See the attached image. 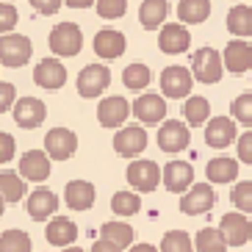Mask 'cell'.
<instances>
[{
	"mask_svg": "<svg viewBox=\"0 0 252 252\" xmlns=\"http://www.w3.org/2000/svg\"><path fill=\"white\" fill-rule=\"evenodd\" d=\"M191 72L200 83H219L224 72V56H219L214 47H200L191 56Z\"/></svg>",
	"mask_w": 252,
	"mask_h": 252,
	"instance_id": "obj_1",
	"label": "cell"
},
{
	"mask_svg": "<svg viewBox=\"0 0 252 252\" xmlns=\"http://www.w3.org/2000/svg\"><path fill=\"white\" fill-rule=\"evenodd\" d=\"M83 47V33L75 23H59L50 31V50L56 56H78Z\"/></svg>",
	"mask_w": 252,
	"mask_h": 252,
	"instance_id": "obj_2",
	"label": "cell"
},
{
	"mask_svg": "<svg viewBox=\"0 0 252 252\" xmlns=\"http://www.w3.org/2000/svg\"><path fill=\"white\" fill-rule=\"evenodd\" d=\"M161 178H163V172L158 169L156 161H144V158H139V161H130V166H127V183L133 186L136 191H141V194L153 191Z\"/></svg>",
	"mask_w": 252,
	"mask_h": 252,
	"instance_id": "obj_3",
	"label": "cell"
},
{
	"mask_svg": "<svg viewBox=\"0 0 252 252\" xmlns=\"http://www.w3.org/2000/svg\"><path fill=\"white\" fill-rule=\"evenodd\" d=\"M191 86H194L191 72H189L186 67L172 64V67H166L161 72V92L166 97H172V100H183V97H189Z\"/></svg>",
	"mask_w": 252,
	"mask_h": 252,
	"instance_id": "obj_4",
	"label": "cell"
},
{
	"mask_svg": "<svg viewBox=\"0 0 252 252\" xmlns=\"http://www.w3.org/2000/svg\"><path fill=\"white\" fill-rule=\"evenodd\" d=\"M111 83V72L105 64H89L78 75V94L81 97H97L103 94L105 86Z\"/></svg>",
	"mask_w": 252,
	"mask_h": 252,
	"instance_id": "obj_5",
	"label": "cell"
},
{
	"mask_svg": "<svg viewBox=\"0 0 252 252\" xmlns=\"http://www.w3.org/2000/svg\"><path fill=\"white\" fill-rule=\"evenodd\" d=\"M31 53H33L31 42L25 36H20V33H8V36L0 39V61H3V67H23V64H28Z\"/></svg>",
	"mask_w": 252,
	"mask_h": 252,
	"instance_id": "obj_6",
	"label": "cell"
},
{
	"mask_svg": "<svg viewBox=\"0 0 252 252\" xmlns=\"http://www.w3.org/2000/svg\"><path fill=\"white\" fill-rule=\"evenodd\" d=\"M216 205V194L208 183H197L191 186L189 191L180 197V211L189 216H197V214H208L211 208Z\"/></svg>",
	"mask_w": 252,
	"mask_h": 252,
	"instance_id": "obj_7",
	"label": "cell"
},
{
	"mask_svg": "<svg viewBox=\"0 0 252 252\" xmlns=\"http://www.w3.org/2000/svg\"><path fill=\"white\" fill-rule=\"evenodd\" d=\"M189 141H191V133L180 119H166L158 130V147L163 153H180L183 147H189Z\"/></svg>",
	"mask_w": 252,
	"mask_h": 252,
	"instance_id": "obj_8",
	"label": "cell"
},
{
	"mask_svg": "<svg viewBox=\"0 0 252 252\" xmlns=\"http://www.w3.org/2000/svg\"><path fill=\"white\" fill-rule=\"evenodd\" d=\"M144 147H147V130L139 125H127L114 136V150L122 158H136L139 153H144Z\"/></svg>",
	"mask_w": 252,
	"mask_h": 252,
	"instance_id": "obj_9",
	"label": "cell"
},
{
	"mask_svg": "<svg viewBox=\"0 0 252 252\" xmlns=\"http://www.w3.org/2000/svg\"><path fill=\"white\" fill-rule=\"evenodd\" d=\"M45 150L50 153L53 161H67V158L75 156V150H78V139H75V133L67 130V127H53L50 133L45 136Z\"/></svg>",
	"mask_w": 252,
	"mask_h": 252,
	"instance_id": "obj_10",
	"label": "cell"
},
{
	"mask_svg": "<svg viewBox=\"0 0 252 252\" xmlns=\"http://www.w3.org/2000/svg\"><path fill=\"white\" fill-rule=\"evenodd\" d=\"M219 230H222L224 241H227L230 247L247 244L250 236H252V224L244 214H224L222 219H219Z\"/></svg>",
	"mask_w": 252,
	"mask_h": 252,
	"instance_id": "obj_11",
	"label": "cell"
},
{
	"mask_svg": "<svg viewBox=\"0 0 252 252\" xmlns=\"http://www.w3.org/2000/svg\"><path fill=\"white\" fill-rule=\"evenodd\" d=\"M233 141H236V119H230V117L208 119V125H205V144L208 147L222 150L227 144H233Z\"/></svg>",
	"mask_w": 252,
	"mask_h": 252,
	"instance_id": "obj_12",
	"label": "cell"
},
{
	"mask_svg": "<svg viewBox=\"0 0 252 252\" xmlns=\"http://www.w3.org/2000/svg\"><path fill=\"white\" fill-rule=\"evenodd\" d=\"M20 175H23V180H33V183L47 180L50 178V156L39 153V150H28L20 158Z\"/></svg>",
	"mask_w": 252,
	"mask_h": 252,
	"instance_id": "obj_13",
	"label": "cell"
},
{
	"mask_svg": "<svg viewBox=\"0 0 252 252\" xmlns=\"http://www.w3.org/2000/svg\"><path fill=\"white\" fill-rule=\"evenodd\" d=\"M33 81L42 89H61L64 81H67V69L59 59H42L33 69Z\"/></svg>",
	"mask_w": 252,
	"mask_h": 252,
	"instance_id": "obj_14",
	"label": "cell"
},
{
	"mask_svg": "<svg viewBox=\"0 0 252 252\" xmlns=\"http://www.w3.org/2000/svg\"><path fill=\"white\" fill-rule=\"evenodd\" d=\"M45 114H47V108L39 97H23L14 105V122L20 127H39L45 122Z\"/></svg>",
	"mask_w": 252,
	"mask_h": 252,
	"instance_id": "obj_15",
	"label": "cell"
},
{
	"mask_svg": "<svg viewBox=\"0 0 252 252\" xmlns=\"http://www.w3.org/2000/svg\"><path fill=\"white\" fill-rule=\"evenodd\" d=\"M133 114L141 119V122H144V125H158V122L166 117V103H163L161 94H153V92H147V94L136 97Z\"/></svg>",
	"mask_w": 252,
	"mask_h": 252,
	"instance_id": "obj_16",
	"label": "cell"
},
{
	"mask_svg": "<svg viewBox=\"0 0 252 252\" xmlns=\"http://www.w3.org/2000/svg\"><path fill=\"white\" fill-rule=\"evenodd\" d=\"M133 111V105H127L125 97H105L103 103H100V108H97V119H100V125L103 127H117L122 125L127 119V114Z\"/></svg>",
	"mask_w": 252,
	"mask_h": 252,
	"instance_id": "obj_17",
	"label": "cell"
},
{
	"mask_svg": "<svg viewBox=\"0 0 252 252\" xmlns=\"http://www.w3.org/2000/svg\"><path fill=\"white\" fill-rule=\"evenodd\" d=\"M189 42H191V33L183 28V23L163 25L161 36H158V47H161V53H166V56H178V53H183L186 47H189Z\"/></svg>",
	"mask_w": 252,
	"mask_h": 252,
	"instance_id": "obj_18",
	"label": "cell"
},
{
	"mask_svg": "<svg viewBox=\"0 0 252 252\" xmlns=\"http://www.w3.org/2000/svg\"><path fill=\"white\" fill-rule=\"evenodd\" d=\"M194 183V169L186 161H169L163 166V186L175 194H183L186 189H191Z\"/></svg>",
	"mask_w": 252,
	"mask_h": 252,
	"instance_id": "obj_19",
	"label": "cell"
},
{
	"mask_svg": "<svg viewBox=\"0 0 252 252\" xmlns=\"http://www.w3.org/2000/svg\"><path fill=\"white\" fill-rule=\"evenodd\" d=\"M224 67L233 75L247 72L252 67V45L250 42H241V39L227 42V47H224Z\"/></svg>",
	"mask_w": 252,
	"mask_h": 252,
	"instance_id": "obj_20",
	"label": "cell"
},
{
	"mask_svg": "<svg viewBox=\"0 0 252 252\" xmlns=\"http://www.w3.org/2000/svg\"><path fill=\"white\" fill-rule=\"evenodd\" d=\"M94 53L100 56V59L111 61V59H119L122 53H125V36L119 33V31L114 28H103L94 33Z\"/></svg>",
	"mask_w": 252,
	"mask_h": 252,
	"instance_id": "obj_21",
	"label": "cell"
},
{
	"mask_svg": "<svg viewBox=\"0 0 252 252\" xmlns=\"http://www.w3.org/2000/svg\"><path fill=\"white\" fill-rule=\"evenodd\" d=\"M28 216L31 219H36V222H45L47 216L59 208V200H56V194L50 189H36L33 194H28Z\"/></svg>",
	"mask_w": 252,
	"mask_h": 252,
	"instance_id": "obj_22",
	"label": "cell"
},
{
	"mask_svg": "<svg viewBox=\"0 0 252 252\" xmlns=\"http://www.w3.org/2000/svg\"><path fill=\"white\" fill-rule=\"evenodd\" d=\"M64 197L72 211H89L94 205V186L89 180H72V183H67Z\"/></svg>",
	"mask_w": 252,
	"mask_h": 252,
	"instance_id": "obj_23",
	"label": "cell"
},
{
	"mask_svg": "<svg viewBox=\"0 0 252 252\" xmlns=\"http://www.w3.org/2000/svg\"><path fill=\"white\" fill-rule=\"evenodd\" d=\"M45 238L50 241V244L64 247V250H67L75 238H78V227H75L72 219H64V216H59V219H50V224L45 227Z\"/></svg>",
	"mask_w": 252,
	"mask_h": 252,
	"instance_id": "obj_24",
	"label": "cell"
},
{
	"mask_svg": "<svg viewBox=\"0 0 252 252\" xmlns=\"http://www.w3.org/2000/svg\"><path fill=\"white\" fill-rule=\"evenodd\" d=\"M166 11H169V3L166 0H144L139 8V23L147 31H156L166 20Z\"/></svg>",
	"mask_w": 252,
	"mask_h": 252,
	"instance_id": "obj_25",
	"label": "cell"
},
{
	"mask_svg": "<svg viewBox=\"0 0 252 252\" xmlns=\"http://www.w3.org/2000/svg\"><path fill=\"white\" fill-rule=\"evenodd\" d=\"M208 180L211 183H230V180H236L238 175V161H233V158H211L208 161V169H205Z\"/></svg>",
	"mask_w": 252,
	"mask_h": 252,
	"instance_id": "obj_26",
	"label": "cell"
},
{
	"mask_svg": "<svg viewBox=\"0 0 252 252\" xmlns=\"http://www.w3.org/2000/svg\"><path fill=\"white\" fill-rule=\"evenodd\" d=\"M0 194H3V202H20L25 197V180L20 172L3 169L0 172Z\"/></svg>",
	"mask_w": 252,
	"mask_h": 252,
	"instance_id": "obj_27",
	"label": "cell"
},
{
	"mask_svg": "<svg viewBox=\"0 0 252 252\" xmlns=\"http://www.w3.org/2000/svg\"><path fill=\"white\" fill-rule=\"evenodd\" d=\"M227 31L233 36H252V8L238 3L227 11Z\"/></svg>",
	"mask_w": 252,
	"mask_h": 252,
	"instance_id": "obj_28",
	"label": "cell"
},
{
	"mask_svg": "<svg viewBox=\"0 0 252 252\" xmlns=\"http://www.w3.org/2000/svg\"><path fill=\"white\" fill-rule=\"evenodd\" d=\"M208 14H211V0H180L178 3V17L189 25L208 20Z\"/></svg>",
	"mask_w": 252,
	"mask_h": 252,
	"instance_id": "obj_29",
	"label": "cell"
},
{
	"mask_svg": "<svg viewBox=\"0 0 252 252\" xmlns=\"http://www.w3.org/2000/svg\"><path fill=\"white\" fill-rule=\"evenodd\" d=\"M194 250L197 252H227V241H224L222 230L216 227H202L194 238Z\"/></svg>",
	"mask_w": 252,
	"mask_h": 252,
	"instance_id": "obj_30",
	"label": "cell"
},
{
	"mask_svg": "<svg viewBox=\"0 0 252 252\" xmlns=\"http://www.w3.org/2000/svg\"><path fill=\"white\" fill-rule=\"evenodd\" d=\"M100 236H103L105 241L117 244L119 250H125V247H130V241H133V227L125 224V222H105L103 227H100Z\"/></svg>",
	"mask_w": 252,
	"mask_h": 252,
	"instance_id": "obj_31",
	"label": "cell"
},
{
	"mask_svg": "<svg viewBox=\"0 0 252 252\" xmlns=\"http://www.w3.org/2000/svg\"><path fill=\"white\" fill-rule=\"evenodd\" d=\"M150 78H153V75H150V67H147V64H141V61L127 64L125 72H122V83H125L127 89H133V92L150 86Z\"/></svg>",
	"mask_w": 252,
	"mask_h": 252,
	"instance_id": "obj_32",
	"label": "cell"
},
{
	"mask_svg": "<svg viewBox=\"0 0 252 252\" xmlns=\"http://www.w3.org/2000/svg\"><path fill=\"white\" fill-rule=\"evenodd\" d=\"M183 114H186L189 125H205L208 114H211V103H208L205 97H189L183 105Z\"/></svg>",
	"mask_w": 252,
	"mask_h": 252,
	"instance_id": "obj_33",
	"label": "cell"
},
{
	"mask_svg": "<svg viewBox=\"0 0 252 252\" xmlns=\"http://www.w3.org/2000/svg\"><path fill=\"white\" fill-rule=\"evenodd\" d=\"M139 208H141V200H139V194H133V191H117L111 197V211L119 216H133V214H139Z\"/></svg>",
	"mask_w": 252,
	"mask_h": 252,
	"instance_id": "obj_34",
	"label": "cell"
},
{
	"mask_svg": "<svg viewBox=\"0 0 252 252\" xmlns=\"http://www.w3.org/2000/svg\"><path fill=\"white\" fill-rule=\"evenodd\" d=\"M0 252H31V236L23 230H6L0 236Z\"/></svg>",
	"mask_w": 252,
	"mask_h": 252,
	"instance_id": "obj_35",
	"label": "cell"
},
{
	"mask_svg": "<svg viewBox=\"0 0 252 252\" xmlns=\"http://www.w3.org/2000/svg\"><path fill=\"white\" fill-rule=\"evenodd\" d=\"M161 252H194V241L183 230H169L161 238Z\"/></svg>",
	"mask_w": 252,
	"mask_h": 252,
	"instance_id": "obj_36",
	"label": "cell"
},
{
	"mask_svg": "<svg viewBox=\"0 0 252 252\" xmlns=\"http://www.w3.org/2000/svg\"><path fill=\"white\" fill-rule=\"evenodd\" d=\"M230 200L238 211H244V214H252V180H241V183L233 186V191H230Z\"/></svg>",
	"mask_w": 252,
	"mask_h": 252,
	"instance_id": "obj_37",
	"label": "cell"
},
{
	"mask_svg": "<svg viewBox=\"0 0 252 252\" xmlns=\"http://www.w3.org/2000/svg\"><path fill=\"white\" fill-rule=\"evenodd\" d=\"M230 111H233V119L238 122H244L247 127L252 125V94H238L230 105Z\"/></svg>",
	"mask_w": 252,
	"mask_h": 252,
	"instance_id": "obj_38",
	"label": "cell"
},
{
	"mask_svg": "<svg viewBox=\"0 0 252 252\" xmlns=\"http://www.w3.org/2000/svg\"><path fill=\"white\" fill-rule=\"evenodd\" d=\"M127 11V0H97V14L103 20H117Z\"/></svg>",
	"mask_w": 252,
	"mask_h": 252,
	"instance_id": "obj_39",
	"label": "cell"
},
{
	"mask_svg": "<svg viewBox=\"0 0 252 252\" xmlns=\"http://www.w3.org/2000/svg\"><path fill=\"white\" fill-rule=\"evenodd\" d=\"M17 25V8L11 3H0V31L3 36H8V31Z\"/></svg>",
	"mask_w": 252,
	"mask_h": 252,
	"instance_id": "obj_40",
	"label": "cell"
},
{
	"mask_svg": "<svg viewBox=\"0 0 252 252\" xmlns=\"http://www.w3.org/2000/svg\"><path fill=\"white\" fill-rule=\"evenodd\" d=\"M14 83H0V111H6V108H11L14 111Z\"/></svg>",
	"mask_w": 252,
	"mask_h": 252,
	"instance_id": "obj_41",
	"label": "cell"
},
{
	"mask_svg": "<svg viewBox=\"0 0 252 252\" xmlns=\"http://www.w3.org/2000/svg\"><path fill=\"white\" fill-rule=\"evenodd\" d=\"M238 158L244 163H252V130H247V133L238 139Z\"/></svg>",
	"mask_w": 252,
	"mask_h": 252,
	"instance_id": "obj_42",
	"label": "cell"
},
{
	"mask_svg": "<svg viewBox=\"0 0 252 252\" xmlns=\"http://www.w3.org/2000/svg\"><path fill=\"white\" fill-rule=\"evenodd\" d=\"M61 3H67V0H31V6L36 8L39 14H56Z\"/></svg>",
	"mask_w": 252,
	"mask_h": 252,
	"instance_id": "obj_43",
	"label": "cell"
},
{
	"mask_svg": "<svg viewBox=\"0 0 252 252\" xmlns=\"http://www.w3.org/2000/svg\"><path fill=\"white\" fill-rule=\"evenodd\" d=\"M14 158V136L8 133H0V161L6 163Z\"/></svg>",
	"mask_w": 252,
	"mask_h": 252,
	"instance_id": "obj_44",
	"label": "cell"
},
{
	"mask_svg": "<svg viewBox=\"0 0 252 252\" xmlns=\"http://www.w3.org/2000/svg\"><path fill=\"white\" fill-rule=\"evenodd\" d=\"M92 252H122V250H119L117 244H111V241H105V238H100V241H94Z\"/></svg>",
	"mask_w": 252,
	"mask_h": 252,
	"instance_id": "obj_45",
	"label": "cell"
},
{
	"mask_svg": "<svg viewBox=\"0 0 252 252\" xmlns=\"http://www.w3.org/2000/svg\"><path fill=\"white\" fill-rule=\"evenodd\" d=\"M67 6L69 8H89V6H94V0H67Z\"/></svg>",
	"mask_w": 252,
	"mask_h": 252,
	"instance_id": "obj_46",
	"label": "cell"
},
{
	"mask_svg": "<svg viewBox=\"0 0 252 252\" xmlns=\"http://www.w3.org/2000/svg\"><path fill=\"white\" fill-rule=\"evenodd\" d=\"M130 252H158L153 244H136V247H130Z\"/></svg>",
	"mask_w": 252,
	"mask_h": 252,
	"instance_id": "obj_47",
	"label": "cell"
},
{
	"mask_svg": "<svg viewBox=\"0 0 252 252\" xmlns=\"http://www.w3.org/2000/svg\"><path fill=\"white\" fill-rule=\"evenodd\" d=\"M64 252H83V250H81V247H67Z\"/></svg>",
	"mask_w": 252,
	"mask_h": 252,
	"instance_id": "obj_48",
	"label": "cell"
},
{
	"mask_svg": "<svg viewBox=\"0 0 252 252\" xmlns=\"http://www.w3.org/2000/svg\"><path fill=\"white\" fill-rule=\"evenodd\" d=\"M3 3H11V0H3Z\"/></svg>",
	"mask_w": 252,
	"mask_h": 252,
	"instance_id": "obj_49",
	"label": "cell"
}]
</instances>
